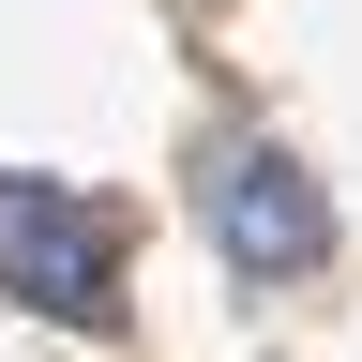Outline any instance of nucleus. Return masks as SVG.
<instances>
[{
	"label": "nucleus",
	"instance_id": "obj_1",
	"mask_svg": "<svg viewBox=\"0 0 362 362\" xmlns=\"http://www.w3.org/2000/svg\"><path fill=\"white\" fill-rule=\"evenodd\" d=\"M0 302H30V317H121V242H106V211L61 197V181H0Z\"/></svg>",
	"mask_w": 362,
	"mask_h": 362
},
{
	"label": "nucleus",
	"instance_id": "obj_2",
	"mask_svg": "<svg viewBox=\"0 0 362 362\" xmlns=\"http://www.w3.org/2000/svg\"><path fill=\"white\" fill-rule=\"evenodd\" d=\"M211 242H226L242 287H287V272L332 257V211H317V181H302L287 151H226V166H211Z\"/></svg>",
	"mask_w": 362,
	"mask_h": 362
}]
</instances>
